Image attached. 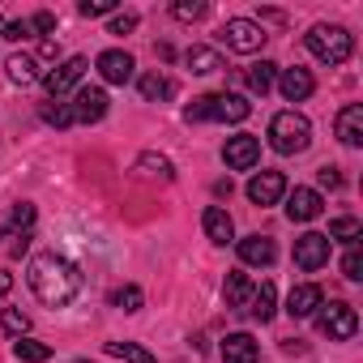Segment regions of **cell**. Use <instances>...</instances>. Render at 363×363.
Masks as SVG:
<instances>
[{
  "mask_svg": "<svg viewBox=\"0 0 363 363\" xmlns=\"http://www.w3.org/2000/svg\"><path fill=\"white\" fill-rule=\"evenodd\" d=\"M0 26H5V22H0Z\"/></svg>",
  "mask_w": 363,
  "mask_h": 363,
  "instance_id": "44",
  "label": "cell"
},
{
  "mask_svg": "<svg viewBox=\"0 0 363 363\" xmlns=\"http://www.w3.org/2000/svg\"><path fill=\"white\" fill-rule=\"evenodd\" d=\"M274 257H278V252H274V240H269V235H248V240H240V261H244V265H261V269H265V265H274Z\"/></svg>",
  "mask_w": 363,
  "mask_h": 363,
  "instance_id": "20",
  "label": "cell"
},
{
  "mask_svg": "<svg viewBox=\"0 0 363 363\" xmlns=\"http://www.w3.org/2000/svg\"><path fill=\"white\" fill-rule=\"evenodd\" d=\"M30 291L48 303V308H65L77 291H82V269L73 261H65L60 252H43L30 261V274H26Z\"/></svg>",
  "mask_w": 363,
  "mask_h": 363,
  "instance_id": "1",
  "label": "cell"
},
{
  "mask_svg": "<svg viewBox=\"0 0 363 363\" xmlns=\"http://www.w3.org/2000/svg\"><path fill=\"white\" fill-rule=\"evenodd\" d=\"M30 30H39V35L56 30V13H48V9H43V13H35V18H30Z\"/></svg>",
  "mask_w": 363,
  "mask_h": 363,
  "instance_id": "39",
  "label": "cell"
},
{
  "mask_svg": "<svg viewBox=\"0 0 363 363\" xmlns=\"http://www.w3.org/2000/svg\"><path fill=\"white\" fill-rule=\"evenodd\" d=\"M94 69L103 73V82L124 86V82L133 77V69H137V65H133V56H128V52H116V48H111V52H103V56L94 60Z\"/></svg>",
  "mask_w": 363,
  "mask_h": 363,
  "instance_id": "15",
  "label": "cell"
},
{
  "mask_svg": "<svg viewBox=\"0 0 363 363\" xmlns=\"http://www.w3.org/2000/svg\"><path fill=\"white\" fill-rule=\"evenodd\" d=\"M73 120H82V124H99L103 116H107V90L103 86H77V94H73Z\"/></svg>",
  "mask_w": 363,
  "mask_h": 363,
  "instance_id": "10",
  "label": "cell"
},
{
  "mask_svg": "<svg viewBox=\"0 0 363 363\" xmlns=\"http://www.w3.org/2000/svg\"><path fill=\"white\" fill-rule=\"evenodd\" d=\"M257 158H261V141H257V137H248V133L227 137V145H223V162H227L231 171H248V167H257Z\"/></svg>",
  "mask_w": 363,
  "mask_h": 363,
  "instance_id": "11",
  "label": "cell"
},
{
  "mask_svg": "<svg viewBox=\"0 0 363 363\" xmlns=\"http://www.w3.org/2000/svg\"><path fill=\"white\" fill-rule=\"evenodd\" d=\"M316 179H320L325 189H342V175H337V167H320V171H316Z\"/></svg>",
  "mask_w": 363,
  "mask_h": 363,
  "instance_id": "40",
  "label": "cell"
},
{
  "mask_svg": "<svg viewBox=\"0 0 363 363\" xmlns=\"http://www.w3.org/2000/svg\"><path fill=\"white\" fill-rule=\"evenodd\" d=\"M107 354H116L124 363H154V354L145 346H133V342H107Z\"/></svg>",
  "mask_w": 363,
  "mask_h": 363,
  "instance_id": "30",
  "label": "cell"
},
{
  "mask_svg": "<svg viewBox=\"0 0 363 363\" xmlns=\"http://www.w3.org/2000/svg\"><path fill=\"white\" fill-rule=\"evenodd\" d=\"M133 30H137V13L133 9H124V13L111 18V35H133Z\"/></svg>",
  "mask_w": 363,
  "mask_h": 363,
  "instance_id": "38",
  "label": "cell"
},
{
  "mask_svg": "<svg viewBox=\"0 0 363 363\" xmlns=\"http://www.w3.org/2000/svg\"><path fill=\"white\" fill-rule=\"evenodd\" d=\"M333 133H337V141H342V145L359 150V145H363V107H359V103L342 107V111H337V120H333Z\"/></svg>",
  "mask_w": 363,
  "mask_h": 363,
  "instance_id": "13",
  "label": "cell"
},
{
  "mask_svg": "<svg viewBox=\"0 0 363 363\" xmlns=\"http://www.w3.org/2000/svg\"><path fill=\"white\" fill-rule=\"evenodd\" d=\"M184 65H189L193 73H218V69H223V56H218L214 48H189V52H184Z\"/></svg>",
  "mask_w": 363,
  "mask_h": 363,
  "instance_id": "25",
  "label": "cell"
},
{
  "mask_svg": "<svg viewBox=\"0 0 363 363\" xmlns=\"http://www.w3.org/2000/svg\"><path fill=\"white\" fill-rule=\"evenodd\" d=\"M248 90H257V94H269L274 90V82H278V65L274 60H257V65H248Z\"/></svg>",
  "mask_w": 363,
  "mask_h": 363,
  "instance_id": "24",
  "label": "cell"
},
{
  "mask_svg": "<svg viewBox=\"0 0 363 363\" xmlns=\"http://www.w3.org/2000/svg\"><path fill=\"white\" fill-rule=\"evenodd\" d=\"M39 56H43V60H56V56H60V48H56V39H43V48H39Z\"/></svg>",
  "mask_w": 363,
  "mask_h": 363,
  "instance_id": "41",
  "label": "cell"
},
{
  "mask_svg": "<svg viewBox=\"0 0 363 363\" xmlns=\"http://www.w3.org/2000/svg\"><path fill=\"white\" fill-rule=\"evenodd\" d=\"M303 43H308V52H312L320 65H346L350 52H354V35H350L346 26H329V22L312 26V30L303 35Z\"/></svg>",
  "mask_w": 363,
  "mask_h": 363,
  "instance_id": "3",
  "label": "cell"
},
{
  "mask_svg": "<svg viewBox=\"0 0 363 363\" xmlns=\"http://www.w3.org/2000/svg\"><path fill=\"white\" fill-rule=\"evenodd\" d=\"M0 329H5V333H13V337H26V329H30V316H26L22 308H5V312H0Z\"/></svg>",
  "mask_w": 363,
  "mask_h": 363,
  "instance_id": "31",
  "label": "cell"
},
{
  "mask_svg": "<svg viewBox=\"0 0 363 363\" xmlns=\"http://www.w3.org/2000/svg\"><path fill=\"white\" fill-rule=\"evenodd\" d=\"M252 278L244 274V269H231L227 274V286H223V295H227V308H235V312H248V303H252Z\"/></svg>",
  "mask_w": 363,
  "mask_h": 363,
  "instance_id": "17",
  "label": "cell"
},
{
  "mask_svg": "<svg viewBox=\"0 0 363 363\" xmlns=\"http://www.w3.org/2000/svg\"><path fill=\"white\" fill-rule=\"evenodd\" d=\"M223 359H227V363H257V359H261V346H257L252 333H227Z\"/></svg>",
  "mask_w": 363,
  "mask_h": 363,
  "instance_id": "18",
  "label": "cell"
},
{
  "mask_svg": "<svg viewBox=\"0 0 363 363\" xmlns=\"http://www.w3.org/2000/svg\"><path fill=\"white\" fill-rule=\"evenodd\" d=\"M5 69H9V82H13V86H35V82H43V65H39L35 56H9Z\"/></svg>",
  "mask_w": 363,
  "mask_h": 363,
  "instance_id": "21",
  "label": "cell"
},
{
  "mask_svg": "<svg viewBox=\"0 0 363 363\" xmlns=\"http://www.w3.org/2000/svg\"><path fill=\"white\" fill-rule=\"evenodd\" d=\"M295 265H299L303 274L325 269V265H329V235H320V231H303V235L295 240Z\"/></svg>",
  "mask_w": 363,
  "mask_h": 363,
  "instance_id": "8",
  "label": "cell"
},
{
  "mask_svg": "<svg viewBox=\"0 0 363 363\" xmlns=\"http://www.w3.org/2000/svg\"><path fill=\"white\" fill-rule=\"evenodd\" d=\"M77 13H82V18H103V13H116V0H82Z\"/></svg>",
  "mask_w": 363,
  "mask_h": 363,
  "instance_id": "36",
  "label": "cell"
},
{
  "mask_svg": "<svg viewBox=\"0 0 363 363\" xmlns=\"http://www.w3.org/2000/svg\"><path fill=\"white\" fill-rule=\"evenodd\" d=\"M320 303H325V291H320L316 282H299V286L286 295V312H291L295 320H308V316H316V312H320Z\"/></svg>",
  "mask_w": 363,
  "mask_h": 363,
  "instance_id": "12",
  "label": "cell"
},
{
  "mask_svg": "<svg viewBox=\"0 0 363 363\" xmlns=\"http://www.w3.org/2000/svg\"><path fill=\"white\" fill-rule=\"evenodd\" d=\"M13 291V274H5V269H0V299H5Z\"/></svg>",
  "mask_w": 363,
  "mask_h": 363,
  "instance_id": "42",
  "label": "cell"
},
{
  "mask_svg": "<svg viewBox=\"0 0 363 363\" xmlns=\"http://www.w3.org/2000/svg\"><path fill=\"white\" fill-rule=\"evenodd\" d=\"M43 120L56 124V128H69V124H73V107H69V103H56V107L48 103V107H43Z\"/></svg>",
  "mask_w": 363,
  "mask_h": 363,
  "instance_id": "35",
  "label": "cell"
},
{
  "mask_svg": "<svg viewBox=\"0 0 363 363\" xmlns=\"http://www.w3.org/2000/svg\"><path fill=\"white\" fill-rule=\"evenodd\" d=\"M252 103L244 94H231V90H218V94H201L184 107V120L189 124H206V120H223V124H240L248 120Z\"/></svg>",
  "mask_w": 363,
  "mask_h": 363,
  "instance_id": "2",
  "label": "cell"
},
{
  "mask_svg": "<svg viewBox=\"0 0 363 363\" xmlns=\"http://www.w3.org/2000/svg\"><path fill=\"white\" fill-rule=\"evenodd\" d=\"M312 141V124L299 116V111H278L269 120V145L278 154H303Z\"/></svg>",
  "mask_w": 363,
  "mask_h": 363,
  "instance_id": "4",
  "label": "cell"
},
{
  "mask_svg": "<svg viewBox=\"0 0 363 363\" xmlns=\"http://www.w3.org/2000/svg\"><path fill=\"white\" fill-rule=\"evenodd\" d=\"M274 312H278V291H274V282H261L257 291H252V303H248V316L252 320H274Z\"/></svg>",
  "mask_w": 363,
  "mask_h": 363,
  "instance_id": "22",
  "label": "cell"
},
{
  "mask_svg": "<svg viewBox=\"0 0 363 363\" xmlns=\"http://www.w3.org/2000/svg\"><path fill=\"white\" fill-rule=\"evenodd\" d=\"M137 90H141V99H145V103H162V99H171V94H175V82H171L167 73H145V77L137 82Z\"/></svg>",
  "mask_w": 363,
  "mask_h": 363,
  "instance_id": "23",
  "label": "cell"
},
{
  "mask_svg": "<svg viewBox=\"0 0 363 363\" xmlns=\"http://www.w3.org/2000/svg\"><path fill=\"white\" fill-rule=\"evenodd\" d=\"M201 227H206V235H210L214 244H231V240H235V223H231V214H227L223 206H210V210L201 214Z\"/></svg>",
  "mask_w": 363,
  "mask_h": 363,
  "instance_id": "19",
  "label": "cell"
},
{
  "mask_svg": "<svg viewBox=\"0 0 363 363\" xmlns=\"http://www.w3.org/2000/svg\"><path fill=\"white\" fill-rule=\"evenodd\" d=\"M30 227H35V206L30 201H18L9 210V218H5V235H30Z\"/></svg>",
  "mask_w": 363,
  "mask_h": 363,
  "instance_id": "26",
  "label": "cell"
},
{
  "mask_svg": "<svg viewBox=\"0 0 363 363\" xmlns=\"http://www.w3.org/2000/svg\"><path fill=\"white\" fill-rule=\"evenodd\" d=\"M77 363H90V359H77Z\"/></svg>",
  "mask_w": 363,
  "mask_h": 363,
  "instance_id": "43",
  "label": "cell"
},
{
  "mask_svg": "<svg viewBox=\"0 0 363 363\" xmlns=\"http://www.w3.org/2000/svg\"><path fill=\"white\" fill-rule=\"evenodd\" d=\"M359 235H363L359 218H333V223H329V240H346V244H359Z\"/></svg>",
  "mask_w": 363,
  "mask_h": 363,
  "instance_id": "32",
  "label": "cell"
},
{
  "mask_svg": "<svg viewBox=\"0 0 363 363\" xmlns=\"http://www.w3.org/2000/svg\"><path fill=\"white\" fill-rule=\"evenodd\" d=\"M86 69H90V60H86V56H69V60H60V65H56L52 73H43V86H48L52 103H60L65 94H73V90L82 86Z\"/></svg>",
  "mask_w": 363,
  "mask_h": 363,
  "instance_id": "6",
  "label": "cell"
},
{
  "mask_svg": "<svg viewBox=\"0 0 363 363\" xmlns=\"http://www.w3.org/2000/svg\"><path fill=\"white\" fill-rule=\"evenodd\" d=\"M171 13H175L179 22H197V18H206V13H210V5H206V0H175Z\"/></svg>",
  "mask_w": 363,
  "mask_h": 363,
  "instance_id": "33",
  "label": "cell"
},
{
  "mask_svg": "<svg viewBox=\"0 0 363 363\" xmlns=\"http://www.w3.org/2000/svg\"><path fill=\"white\" fill-rule=\"evenodd\" d=\"M316 325H320V333H325L329 342H346V337H354V333H359V316H354V308H350V303H342V299L320 303Z\"/></svg>",
  "mask_w": 363,
  "mask_h": 363,
  "instance_id": "5",
  "label": "cell"
},
{
  "mask_svg": "<svg viewBox=\"0 0 363 363\" xmlns=\"http://www.w3.org/2000/svg\"><path fill=\"white\" fill-rule=\"evenodd\" d=\"M137 171H141V175H158V179H175V167H171V158H162V154H141V158H137Z\"/></svg>",
  "mask_w": 363,
  "mask_h": 363,
  "instance_id": "28",
  "label": "cell"
},
{
  "mask_svg": "<svg viewBox=\"0 0 363 363\" xmlns=\"http://www.w3.org/2000/svg\"><path fill=\"white\" fill-rule=\"evenodd\" d=\"M342 274L350 282H363V252H359V244H350V252L342 257Z\"/></svg>",
  "mask_w": 363,
  "mask_h": 363,
  "instance_id": "34",
  "label": "cell"
},
{
  "mask_svg": "<svg viewBox=\"0 0 363 363\" xmlns=\"http://www.w3.org/2000/svg\"><path fill=\"white\" fill-rule=\"evenodd\" d=\"M223 39H227V48L231 52H240V56H252V52H261L265 48V26L261 22H252V18H231L227 26H223Z\"/></svg>",
  "mask_w": 363,
  "mask_h": 363,
  "instance_id": "7",
  "label": "cell"
},
{
  "mask_svg": "<svg viewBox=\"0 0 363 363\" xmlns=\"http://www.w3.org/2000/svg\"><path fill=\"white\" fill-rule=\"evenodd\" d=\"M13 359H22V363H48L52 359V346L48 342H35V337H18L13 342Z\"/></svg>",
  "mask_w": 363,
  "mask_h": 363,
  "instance_id": "27",
  "label": "cell"
},
{
  "mask_svg": "<svg viewBox=\"0 0 363 363\" xmlns=\"http://www.w3.org/2000/svg\"><path fill=\"white\" fill-rule=\"evenodd\" d=\"M286 197V175L282 171H257L248 179V201L252 206H278Z\"/></svg>",
  "mask_w": 363,
  "mask_h": 363,
  "instance_id": "9",
  "label": "cell"
},
{
  "mask_svg": "<svg viewBox=\"0 0 363 363\" xmlns=\"http://www.w3.org/2000/svg\"><path fill=\"white\" fill-rule=\"evenodd\" d=\"M320 210H325V201H320L316 189H295L286 197V218L291 223H312V218H320Z\"/></svg>",
  "mask_w": 363,
  "mask_h": 363,
  "instance_id": "14",
  "label": "cell"
},
{
  "mask_svg": "<svg viewBox=\"0 0 363 363\" xmlns=\"http://www.w3.org/2000/svg\"><path fill=\"white\" fill-rule=\"evenodd\" d=\"M278 90H282V99H286V103H303V99L316 90V82H312V73H308V69H299V65H295V69H282V73H278Z\"/></svg>",
  "mask_w": 363,
  "mask_h": 363,
  "instance_id": "16",
  "label": "cell"
},
{
  "mask_svg": "<svg viewBox=\"0 0 363 363\" xmlns=\"http://www.w3.org/2000/svg\"><path fill=\"white\" fill-rule=\"evenodd\" d=\"M0 30H5V39H9V43H22V39H30V35H35V30H30V22H22V18H18V22H5Z\"/></svg>",
  "mask_w": 363,
  "mask_h": 363,
  "instance_id": "37",
  "label": "cell"
},
{
  "mask_svg": "<svg viewBox=\"0 0 363 363\" xmlns=\"http://www.w3.org/2000/svg\"><path fill=\"white\" fill-rule=\"evenodd\" d=\"M141 303H145L141 286H116L111 291V308H120V312H141Z\"/></svg>",
  "mask_w": 363,
  "mask_h": 363,
  "instance_id": "29",
  "label": "cell"
}]
</instances>
